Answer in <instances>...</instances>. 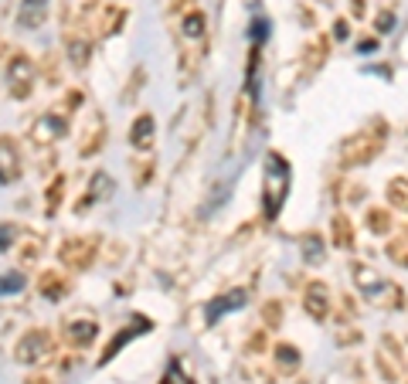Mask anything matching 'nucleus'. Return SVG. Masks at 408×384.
<instances>
[{
  "label": "nucleus",
  "mask_w": 408,
  "mask_h": 384,
  "mask_svg": "<svg viewBox=\"0 0 408 384\" xmlns=\"http://www.w3.org/2000/svg\"><path fill=\"white\" fill-rule=\"evenodd\" d=\"M290 184H292L290 160L283 154H276V150H269L266 163H262V218L266 221L279 218L286 197H290Z\"/></svg>",
  "instance_id": "f257e3e1"
},
{
  "label": "nucleus",
  "mask_w": 408,
  "mask_h": 384,
  "mask_svg": "<svg viewBox=\"0 0 408 384\" xmlns=\"http://www.w3.org/2000/svg\"><path fill=\"white\" fill-rule=\"evenodd\" d=\"M385 150V123H374V130H364V133H354L340 143V167H364L374 156Z\"/></svg>",
  "instance_id": "f03ea898"
},
{
  "label": "nucleus",
  "mask_w": 408,
  "mask_h": 384,
  "mask_svg": "<svg viewBox=\"0 0 408 384\" xmlns=\"http://www.w3.org/2000/svg\"><path fill=\"white\" fill-rule=\"evenodd\" d=\"M7 82H11V96L14 99L31 96V85H35V61L24 55V51H14L11 65H7Z\"/></svg>",
  "instance_id": "7ed1b4c3"
},
{
  "label": "nucleus",
  "mask_w": 408,
  "mask_h": 384,
  "mask_svg": "<svg viewBox=\"0 0 408 384\" xmlns=\"http://www.w3.org/2000/svg\"><path fill=\"white\" fill-rule=\"evenodd\" d=\"M48 354H51V337L44 330H27L18 340V347H14V357L20 364H38Z\"/></svg>",
  "instance_id": "20e7f679"
},
{
  "label": "nucleus",
  "mask_w": 408,
  "mask_h": 384,
  "mask_svg": "<svg viewBox=\"0 0 408 384\" xmlns=\"http://www.w3.org/2000/svg\"><path fill=\"white\" fill-rule=\"evenodd\" d=\"M96 252H99V245H96V238H72V242H65L61 245V262L68 266V269H89L92 266V259H96Z\"/></svg>",
  "instance_id": "39448f33"
},
{
  "label": "nucleus",
  "mask_w": 408,
  "mask_h": 384,
  "mask_svg": "<svg viewBox=\"0 0 408 384\" xmlns=\"http://www.w3.org/2000/svg\"><path fill=\"white\" fill-rule=\"evenodd\" d=\"M303 306H307V313H310L316 323H323L327 316H330V289H327V283H310L307 286V292H303Z\"/></svg>",
  "instance_id": "423d86ee"
},
{
  "label": "nucleus",
  "mask_w": 408,
  "mask_h": 384,
  "mask_svg": "<svg viewBox=\"0 0 408 384\" xmlns=\"http://www.w3.org/2000/svg\"><path fill=\"white\" fill-rule=\"evenodd\" d=\"M20 177V150L11 136H0V187L14 184Z\"/></svg>",
  "instance_id": "0eeeda50"
},
{
  "label": "nucleus",
  "mask_w": 408,
  "mask_h": 384,
  "mask_svg": "<svg viewBox=\"0 0 408 384\" xmlns=\"http://www.w3.org/2000/svg\"><path fill=\"white\" fill-rule=\"evenodd\" d=\"M150 330H154V323H150L147 316H133V327L119 330L116 337H113V344L106 347V354H102V364H109V361L116 357V354H119V347H126L130 340H136L140 333H150Z\"/></svg>",
  "instance_id": "6e6552de"
},
{
  "label": "nucleus",
  "mask_w": 408,
  "mask_h": 384,
  "mask_svg": "<svg viewBox=\"0 0 408 384\" xmlns=\"http://www.w3.org/2000/svg\"><path fill=\"white\" fill-rule=\"evenodd\" d=\"M245 296H249L245 289H232V292H225V296L211 299V303H208V309H204V320H208V323H218L225 313L245 306Z\"/></svg>",
  "instance_id": "1a4fd4ad"
},
{
  "label": "nucleus",
  "mask_w": 408,
  "mask_h": 384,
  "mask_svg": "<svg viewBox=\"0 0 408 384\" xmlns=\"http://www.w3.org/2000/svg\"><path fill=\"white\" fill-rule=\"evenodd\" d=\"M48 4H51V0H20L18 27H24V31H35V27H41V24H44V18H48Z\"/></svg>",
  "instance_id": "9d476101"
},
{
  "label": "nucleus",
  "mask_w": 408,
  "mask_h": 384,
  "mask_svg": "<svg viewBox=\"0 0 408 384\" xmlns=\"http://www.w3.org/2000/svg\"><path fill=\"white\" fill-rule=\"evenodd\" d=\"M126 24V7H116V4H109V7H102V14H99V20H96V35L99 38H113L119 27Z\"/></svg>",
  "instance_id": "9b49d317"
},
{
  "label": "nucleus",
  "mask_w": 408,
  "mask_h": 384,
  "mask_svg": "<svg viewBox=\"0 0 408 384\" xmlns=\"http://www.w3.org/2000/svg\"><path fill=\"white\" fill-rule=\"evenodd\" d=\"M154 133H156V123L150 113L136 116V123L130 126V143H133L136 150H150V143H154Z\"/></svg>",
  "instance_id": "f8f14e48"
},
{
  "label": "nucleus",
  "mask_w": 408,
  "mask_h": 384,
  "mask_svg": "<svg viewBox=\"0 0 408 384\" xmlns=\"http://www.w3.org/2000/svg\"><path fill=\"white\" fill-rule=\"evenodd\" d=\"M354 283H357V289H361L368 299H378V292L385 289L388 279H381V275L374 269H368V266H354Z\"/></svg>",
  "instance_id": "ddd939ff"
},
{
  "label": "nucleus",
  "mask_w": 408,
  "mask_h": 384,
  "mask_svg": "<svg viewBox=\"0 0 408 384\" xmlns=\"http://www.w3.org/2000/svg\"><path fill=\"white\" fill-rule=\"evenodd\" d=\"M330 55V41L323 38V35H316V38L307 44V58H303V68L307 72H316V68H323V61Z\"/></svg>",
  "instance_id": "4468645a"
},
{
  "label": "nucleus",
  "mask_w": 408,
  "mask_h": 384,
  "mask_svg": "<svg viewBox=\"0 0 408 384\" xmlns=\"http://www.w3.org/2000/svg\"><path fill=\"white\" fill-rule=\"evenodd\" d=\"M330 235H333V245H337V249H344V252L354 249V225H350L347 214H333Z\"/></svg>",
  "instance_id": "2eb2a0df"
},
{
  "label": "nucleus",
  "mask_w": 408,
  "mask_h": 384,
  "mask_svg": "<svg viewBox=\"0 0 408 384\" xmlns=\"http://www.w3.org/2000/svg\"><path fill=\"white\" fill-rule=\"evenodd\" d=\"M96 333H99V323H92V320H75V323H68V327H65L68 344H75V347L92 344V340H96Z\"/></svg>",
  "instance_id": "dca6fc26"
},
{
  "label": "nucleus",
  "mask_w": 408,
  "mask_h": 384,
  "mask_svg": "<svg viewBox=\"0 0 408 384\" xmlns=\"http://www.w3.org/2000/svg\"><path fill=\"white\" fill-rule=\"evenodd\" d=\"M65 48H68V61H72L75 68H85V65H89V55H92V44H89V38H78V35H72V38H65Z\"/></svg>",
  "instance_id": "f3484780"
},
{
  "label": "nucleus",
  "mask_w": 408,
  "mask_h": 384,
  "mask_svg": "<svg viewBox=\"0 0 408 384\" xmlns=\"http://www.w3.org/2000/svg\"><path fill=\"white\" fill-rule=\"evenodd\" d=\"M65 130H68V123H65V116L58 113H48L44 119L38 123V140H58V136H65Z\"/></svg>",
  "instance_id": "a211bd4d"
},
{
  "label": "nucleus",
  "mask_w": 408,
  "mask_h": 384,
  "mask_svg": "<svg viewBox=\"0 0 408 384\" xmlns=\"http://www.w3.org/2000/svg\"><path fill=\"white\" fill-rule=\"evenodd\" d=\"M204 31H208V18H204V11H191L187 18L180 20V35L191 41H201L204 38Z\"/></svg>",
  "instance_id": "6ab92c4d"
},
{
  "label": "nucleus",
  "mask_w": 408,
  "mask_h": 384,
  "mask_svg": "<svg viewBox=\"0 0 408 384\" xmlns=\"http://www.w3.org/2000/svg\"><path fill=\"white\" fill-rule=\"evenodd\" d=\"M299 350L292 344H279L276 347V364H279V371H286V374H292V371H299Z\"/></svg>",
  "instance_id": "aec40b11"
},
{
  "label": "nucleus",
  "mask_w": 408,
  "mask_h": 384,
  "mask_svg": "<svg viewBox=\"0 0 408 384\" xmlns=\"http://www.w3.org/2000/svg\"><path fill=\"white\" fill-rule=\"evenodd\" d=\"M364 225H368V231H374V235H388L391 231V214L385 211V208H368V214H364Z\"/></svg>",
  "instance_id": "412c9836"
},
{
  "label": "nucleus",
  "mask_w": 408,
  "mask_h": 384,
  "mask_svg": "<svg viewBox=\"0 0 408 384\" xmlns=\"http://www.w3.org/2000/svg\"><path fill=\"white\" fill-rule=\"evenodd\" d=\"M388 201L395 208H408V177H391L388 180Z\"/></svg>",
  "instance_id": "4be33fe9"
},
{
  "label": "nucleus",
  "mask_w": 408,
  "mask_h": 384,
  "mask_svg": "<svg viewBox=\"0 0 408 384\" xmlns=\"http://www.w3.org/2000/svg\"><path fill=\"white\" fill-rule=\"evenodd\" d=\"M259 316H262L266 330H276L279 323H283V303H279V299H269V303H262Z\"/></svg>",
  "instance_id": "5701e85b"
},
{
  "label": "nucleus",
  "mask_w": 408,
  "mask_h": 384,
  "mask_svg": "<svg viewBox=\"0 0 408 384\" xmlns=\"http://www.w3.org/2000/svg\"><path fill=\"white\" fill-rule=\"evenodd\" d=\"M41 289H44V296H48V299H61V292H65V279H61L58 272H44V275H41Z\"/></svg>",
  "instance_id": "b1692460"
},
{
  "label": "nucleus",
  "mask_w": 408,
  "mask_h": 384,
  "mask_svg": "<svg viewBox=\"0 0 408 384\" xmlns=\"http://www.w3.org/2000/svg\"><path fill=\"white\" fill-rule=\"evenodd\" d=\"M89 197H109V194H113V177H109V173H96V177H92V184H89Z\"/></svg>",
  "instance_id": "393cba45"
},
{
  "label": "nucleus",
  "mask_w": 408,
  "mask_h": 384,
  "mask_svg": "<svg viewBox=\"0 0 408 384\" xmlns=\"http://www.w3.org/2000/svg\"><path fill=\"white\" fill-rule=\"evenodd\" d=\"M303 255L313 259V262H323V242H320V235H316V231L303 238Z\"/></svg>",
  "instance_id": "a878e982"
},
{
  "label": "nucleus",
  "mask_w": 408,
  "mask_h": 384,
  "mask_svg": "<svg viewBox=\"0 0 408 384\" xmlns=\"http://www.w3.org/2000/svg\"><path fill=\"white\" fill-rule=\"evenodd\" d=\"M388 259H391V262H398V266H408V242H405V238L388 242Z\"/></svg>",
  "instance_id": "bb28decb"
},
{
  "label": "nucleus",
  "mask_w": 408,
  "mask_h": 384,
  "mask_svg": "<svg viewBox=\"0 0 408 384\" xmlns=\"http://www.w3.org/2000/svg\"><path fill=\"white\" fill-rule=\"evenodd\" d=\"M20 289H24V272H7L0 279V296L4 292H20Z\"/></svg>",
  "instance_id": "cd10ccee"
},
{
  "label": "nucleus",
  "mask_w": 408,
  "mask_h": 384,
  "mask_svg": "<svg viewBox=\"0 0 408 384\" xmlns=\"http://www.w3.org/2000/svg\"><path fill=\"white\" fill-rule=\"evenodd\" d=\"M14 238H18V228H14V225H0V252L11 249Z\"/></svg>",
  "instance_id": "c85d7f7f"
},
{
  "label": "nucleus",
  "mask_w": 408,
  "mask_h": 384,
  "mask_svg": "<svg viewBox=\"0 0 408 384\" xmlns=\"http://www.w3.org/2000/svg\"><path fill=\"white\" fill-rule=\"evenodd\" d=\"M374 27H378L381 35H388L391 27H395V11H381V14H378V20H374Z\"/></svg>",
  "instance_id": "c756f323"
},
{
  "label": "nucleus",
  "mask_w": 408,
  "mask_h": 384,
  "mask_svg": "<svg viewBox=\"0 0 408 384\" xmlns=\"http://www.w3.org/2000/svg\"><path fill=\"white\" fill-rule=\"evenodd\" d=\"M333 38H337V41H347L350 38V24L344 18L333 20Z\"/></svg>",
  "instance_id": "7c9ffc66"
},
{
  "label": "nucleus",
  "mask_w": 408,
  "mask_h": 384,
  "mask_svg": "<svg viewBox=\"0 0 408 384\" xmlns=\"http://www.w3.org/2000/svg\"><path fill=\"white\" fill-rule=\"evenodd\" d=\"M61 187H65V180H55V184H51V191H48V211H55V204H58V197H61Z\"/></svg>",
  "instance_id": "2f4dec72"
},
{
  "label": "nucleus",
  "mask_w": 408,
  "mask_h": 384,
  "mask_svg": "<svg viewBox=\"0 0 408 384\" xmlns=\"http://www.w3.org/2000/svg\"><path fill=\"white\" fill-rule=\"evenodd\" d=\"M140 85H143V68H136V72H133V85H130V92H126V99H133L136 92H140Z\"/></svg>",
  "instance_id": "473e14b6"
},
{
  "label": "nucleus",
  "mask_w": 408,
  "mask_h": 384,
  "mask_svg": "<svg viewBox=\"0 0 408 384\" xmlns=\"http://www.w3.org/2000/svg\"><path fill=\"white\" fill-rule=\"evenodd\" d=\"M374 48H378V38H364L361 44H357V51H361V55H368V51H374Z\"/></svg>",
  "instance_id": "72a5a7b5"
},
{
  "label": "nucleus",
  "mask_w": 408,
  "mask_h": 384,
  "mask_svg": "<svg viewBox=\"0 0 408 384\" xmlns=\"http://www.w3.org/2000/svg\"><path fill=\"white\" fill-rule=\"evenodd\" d=\"M354 4V14H364V0H350Z\"/></svg>",
  "instance_id": "f704fd0d"
}]
</instances>
